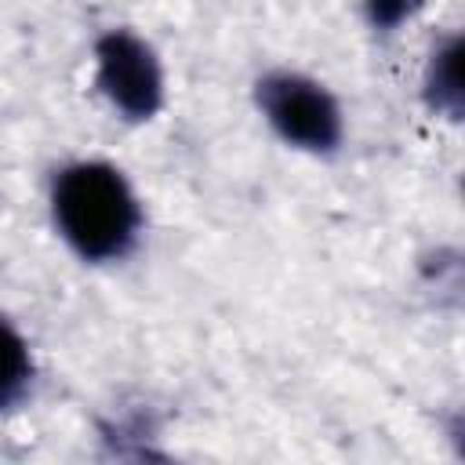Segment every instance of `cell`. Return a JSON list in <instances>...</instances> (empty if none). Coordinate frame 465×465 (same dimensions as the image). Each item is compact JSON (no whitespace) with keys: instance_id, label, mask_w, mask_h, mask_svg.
<instances>
[{"instance_id":"obj_1","label":"cell","mask_w":465,"mask_h":465,"mask_svg":"<svg viewBox=\"0 0 465 465\" xmlns=\"http://www.w3.org/2000/svg\"><path fill=\"white\" fill-rule=\"evenodd\" d=\"M51 214L62 240L84 262H120L142 232V203L105 160L65 163L51 182Z\"/></svg>"},{"instance_id":"obj_2","label":"cell","mask_w":465,"mask_h":465,"mask_svg":"<svg viewBox=\"0 0 465 465\" xmlns=\"http://www.w3.org/2000/svg\"><path fill=\"white\" fill-rule=\"evenodd\" d=\"M254 102L269 127L294 149L305 153H334L341 145L345 124L334 94L316 84L312 76L291 73V69H272L258 76L254 84Z\"/></svg>"},{"instance_id":"obj_3","label":"cell","mask_w":465,"mask_h":465,"mask_svg":"<svg viewBox=\"0 0 465 465\" xmlns=\"http://www.w3.org/2000/svg\"><path fill=\"white\" fill-rule=\"evenodd\" d=\"M94 84L127 120H153L163 105V69L156 51L131 29H109L94 44Z\"/></svg>"},{"instance_id":"obj_4","label":"cell","mask_w":465,"mask_h":465,"mask_svg":"<svg viewBox=\"0 0 465 465\" xmlns=\"http://www.w3.org/2000/svg\"><path fill=\"white\" fill-rule=\"evenodd\" d=\"M425 98L436 113H447L450 120L461 116V40L447 36L425 69Z\"/></svg>"},{"instance_id":"obj_5","label":"cell","mask_w":465,"mask_h":465,"mask_svg":"<svg viewBox=\"0 0 465 465\" xmlns=\"http://www.w3.org/2000/svg\"><path fill=\"white\" fill-rule=\"evenodd\" d=\"M33 352L7 316H0V411L18 407L33 389Z\"/></svg>"},{"instance_id":"obj_6","label":"cell","mask_w":465,"mask_h":465,"mask_svg":"<svg viewBox=\"0 0 465 465\" xmlns=\"http://www.w3.org/2000/svg\"><path fill=\"white\" fill-rule=\"evenodd\" d=\"M425 0H363V11H367V22L381 33H392L396 25H403L407 18H414V11L421 7Z\"/></svg>"}]
</instances>
